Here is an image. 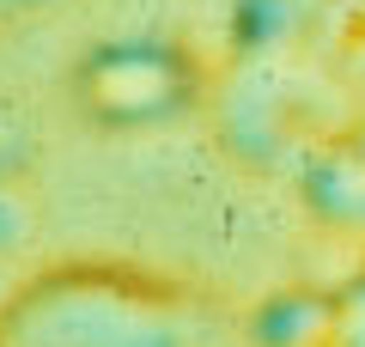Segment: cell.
Here are the masks:
<instances>
[{
  "label": "cell",
  "instance_id": "obj_1",
  "mask_svg": "<svg viewBox=\"0 0 365 347\" xmlns=\"http://www.w3.org/2000/svg\"><path fill=\"white\" fill-rule=\"evenodd\" d=\"M91 79H122V91H104V110L110 116H153L165 104L182 98V67L158 49H128V55H110Z\"/></svg>",
  "mask_w": 365,
  "mask_h": 347
}]
</instances>
